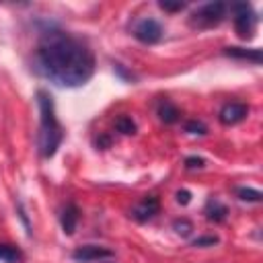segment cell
<instances>
[{
    "label": "cell",
    "mask_w": 263,
    "mask_h": 263,
    "mask_svg": "<svg viewBox=\"0 0 263 263\" xmlns=\"http://www.w3.org/2000/svg\"><path fill=\"white\" fill-rule=\"evenodd\" d=\"M31 68L55 86L78 88L95 74V53L82 37L53 23H45L33 47Z\"/></svg>",
    "instance_id": "6da1fadb"
},
{
    "label": "cell",
    "mask_w": 263,
    "mask_h": 263,
    "mask_svg": "<svg viewBox=\"0 0 263 263\" xmlns=\"http://www.w3.org/2000/svg\"><path fill=\"white\" fill-rule=\"evenodd\" d=\"M37 105H39V113H41L39 134H37L39 154L43 158H51L64 140V132H62V125H60L58 115H55L53 97L47 90H43V88L37 90Z\"/></svg>",
    "instance_id": "7a4b0ae2"
},
{
    "label": "cell",
    "mask_w": 263,
    "mask_h": 263,
    "mask_svg": "<svg viewBox=\"0 0 263 263\" xmlns=\"http://www.w3.org/2000/svg\"><path fill=\"white\" fill-rule=\"evenodd\" d=\"M228 4L226 2H208L197 6L191 16H189V27L193 29H212L216 25H220L226 16Z\"/></svg>",
    "instance_id": "3957f363"
},
{
    "label": "cell",
    "mask_w": 263,
    "mask_h": 263,
    "mask_svg": "<svg viewBox=\"0 0 263 263\" xmlns=\"http://www.w3.org/2000/svg\"><path fill=\"white\" fill-rule=\"evenodd\" d=\"M232 14H234V29L238 33L240 39H251L255 29H257V12L253 10V6L249 2H234L232 6Z\"/></svg>",
    "instance_id": "277c9868"
},
{
    "label": "cell",
    "mask_w": 263,
    "mask_h": 263,
    "mask_svg": "<svg viewBox=\"0 0 263 263\" xmlns=\"http://www.w3.org/2000/svg\"><path fill=\"white\" fill-rule=\"evenodd\" d=\"M134 37L146 45L158 43L162 39V25L156 18H140L134 25Z\"/></svg>",
    "instance_id": "5b68a950"
},
{
    "label": "cell",
    "mask_w": 263,
    "mask_h": 263,
    "mask_svg": "<svg viewBox=\"0 0 263 263\" xmlns=\"http://www.w3.org/2000/svg\"><path fill=\"white\" fill-rule=\"evenodd\" d=\"M158 210H160V201H158V197H154V195H146L140 203H136V205L132 208L129 216H132L136 222H148V220H152V218L158 214Z\"/></svg>",
    "instance_id": "8992f818"
},
{
    "label": "cell",
    "mask_w": 263,
    "mask_h": 263,
    "mask_svg": "<svg viewBox=\"0 0 263 263\" xmlns=\"http://www.w3.org/2000/svg\"><path fill=\"white\" fill-rule=\"evenodd\" d=\"M247 115H249V107L245 103H226L220 109L218 119L222 125H234V123H240Z\"/></svg>",
    "instance_id": "52a82bcc"
},
{
    "label": "cell",
    "mask_w": 263,
    "mask_h": 263,
    "mask_svg": "<svg viewBox=\"0 0 263 263\" xmlns=\"http://www.w3.org/2000/svg\"><path fill=\"white\" fill-rule=\"evenodd\" d=\"M107 257H113V251L99 247V245H82V247H76L72 251V259L82 261V263L99 261V259H107Z\"/></svg>",
    "instance_id": "ba28073f"
},
{
    "label": "cell",
    "mask_w": 263,
    "mask_h": 263,
    "mask_svg": "<svg viewBox=\"0 0 263 263\" xmlns=\"http://www.w3.org/2000/svg\"><path fill=\"white\" fill-rule=\"evenodd\" d=\"M78 220H80V210L76 208V203H66L62 214H60V224H62L64 234L72 236L76 226H78Z\"/></svg>",
    "instance_id": "9c48e42d"
},
{
    "label": "cell",
    "mask_w": 263,
    "mask_h": 263,
    "mask_svg": "<svg viewBox=\"0 0 263 263\" xmlns=\"http://www.w3.org/2000/svg\"><path fill=\"white\" fill-rule=\"evenodd\" d=\"M203 214H205V218L210 220V222H224L226 218H228V208L220 201V199H216V197H210L208 201H205V208H203Z\"/></svg>",
    "instance_id": "30bf717a"
},
{
    "label": "cell",
    "mask_w": 263,
    "mask_h": 263,
    "mask_svg": "<svg viewBox=\"0 0 263 263\" xmlns=\"http://www.w3.org/2000/svg\"><path fill=\"white\" fill-rule=\"evenodd\" d=\"M224 55L234 58V60H247V62H253V64H261V60H263L261 49H257V47H253V49H247V47H224Z\"/></svg>",
    "instance_id": "8fae6325"
},
{
    "label": "cell",
    "mask_w": 263,
    "mask_h": 263,
    "mask_svg": "<svg viewBox=\"0 0 263 263\" xmlns=\"http://www.w3.org/2000/svg\"><path fill=\"white\" fill-rule=\"evenodd\" d=\"M156 113H158V117H160V121H164V123H175L177 119H179V109L171 103V101H160L158 103V109H156Z\"/></svg>",
    "instance_id": "7c38bea8"
},
{
    "label": "cell",
    "mask_w": 263,
    "mask_h": 263,
    "mask_svg": "<svg viewBox=\"0 0 263 263\" xmlns=\"http://www.w3.org/2000/svg\"><path fill=\"white\" fill-rule=\"evenodd\" d=\"M23 259V253L14 245H0V261L2 263H18Z\"/></svg>",
    "instance_id": "4fadbf2b"
},
{
    "label": "cell",
    "mask_w": 263,
    "mask_h": 263,
    "mask_svg": "<svg viewBox=\"0 0 263 263\" xmlns=\"http://www.w3.org/2000/svg\"><path fill=\"white\" fill-rule=\"evenodd\" d=\"M115 127H117V132H121V134H125V136L136 134V123H134V119H132L129 115H119V117L115 119Z\"/></svg>",
    "instance_id": "5bb4252c"
},
{
    "label": "cell",
    "mask_w": 263,
    "mask_h": 263,
    "mask_svg": "<svg viewBox=\"0 0 263 263\" xmlns=\"http://www.w3.org/2000/svg\"><path fill=\"white\" fill-rule=\"evenodd\" d=\"M236 195L242 201H255V203L261 201V197H263V193L259 189H253V187H238L236 189Z\"/></svg>",
    "instance_id": "9a60e30c"
},
{
    "label": "cell",
    "mask_w": 263,
    "mask_h": 263,
    "mask_svg": "<svg viewBox=\"0 0 263 263\" xmlns=\"http://www.w3.org/2000/svg\"><path fill=\"white\" fill-rule=\"evenodd\" d=\"M173 228H175V232H177L179 236H183V238L193 232V224H191L187 218H177V220L173 222Z\"/></svg>",
    "instance_id": "2e32d148"
},
{
    "label": "cell",
    "mask_w": 263,
    "mask_h": 263,
    "mask_svg": "<svg viewBox=\"0 0 263 263\" xmlns=\"http://www.w3.org/2000/svg\"><path fill=\"white\" fill-rule=\"evenodd\" d=\"M185 132L203 136V134H208V127H205V123H203V121H197V119H189V121L185 123Z\"/></svg>",
    "instance_id": "e0dca14e"
},
{
    "label": "cell",
    "mask_w": 263,
    "mask_h": 263,
    "mask_svg": "<svg viewBox=\"0 0 263 263\" xmlns=\"http://www.w3.org/2000/svg\"><path fill=\"white\" fill-rule=\"evenodd\" d=\"M158 6H160L162 10L177 12V10H183V8H185V2H181V0H177V2H171V0H160V2H158Z\"/></svg>",
    "instance_id": "ac0fdd59"
},
{
    "label": "cell",
    "mask_w": 263,
    "mask_h": 263,
    "mask_svg": "<svg viewBox=\"0 0 263 263\" xmlns=\"http://www.w3.org/2000/svg\"><path fill=\"white\" fill-rule=\"evenodd\" d=\"M183 164H185V168H189V171H193V168H203V166H205V158H201V156H187Z\"/></svg>",
    "instance_id": "d6986e66"
},
{
    "label": "cell",
    "mask_w": 263,
    "mask_h": 263,
    "mask_svg": "<svg viewBox=\"0 0 263 263\" xmlns=\"http://www.w3.org/2000/svg\"><path fill=\"white\" fill-rule=\"evenodd\" d=\"M218 240H220L218 236L208 234V236H199V238H195V240H193V247H214Z\"/></svg>",
    "instance_id": "ffe728a7"
},
{
    "label": "cell",
    "mask_w": 263,
    "mask_h": 263,
    "mask_svg": "<svg viewBox=\"0 0 263 263\" xmlns=\"http://www.w3.org/2000/svg\"><path fill=\"white\" fill-rule=\"evenodd\" d=\"M177 201H179L181 205H187V203L191 201V193H189L187 189H179V191H177Z\"/></svg>",
    "instance_id": "44dd1931"
},
{
    "label": "cell",
    "mask_w": 263,
    "mask_h": 263,
    "mask_svg": "<svg viewBox=\"0 0 263 263\" xmlns=\"http://www.w3.org/2000/svg\"><path fill=\"white\" fill-rule=\"evenodd\" d=\"M109 144H111V140H109L107 136H103V138H101V142H99V146H109Z\"/></svg>",
    "instance_id": "7402d4cb"
}]
</instances>
